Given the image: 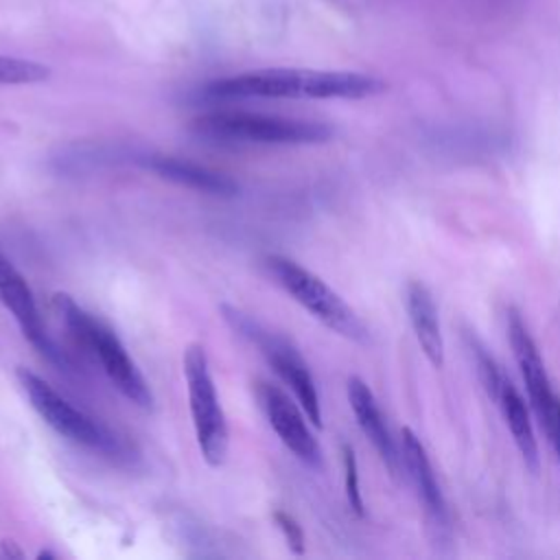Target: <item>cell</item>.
Masks as SVG:
<instances>
[{"instance_id":"1","label":"cell","mask_w":560,"mask_h":560,"mask_svg":"<svg viewBox=\"0 0 560 560\" xmlns=\"http://www.w3.org/2000/svg\"><path fill=\"white\" fill-rule=\"evenodd\" d=\"M387 85L363 72L313 70V68H262L225 79H214L201 88L208 101L241 98H368Z\"/></svg>"},{"instance_id":"2","label":"cell","mask_w":560,"mask_h":560,"mask_svg":"<svg viewBox=\"0 0 560 560\" xmlns=\"http://www.w3.org/2000/svg\"><path fill=\"white\" fill-rule=\"evenodd\" d=\"M52 308L59 315L61 324L70 332V337L103 368L112 385L136 407L151 409L153 407V392L144 381L142 372L127 354L125 346L116 337V332L103 324L98 317L88 313L79 306L72 295L55 293Z\"/></svg>"},{"instance_id":"3","label":"cell","mask_w":560,"mask_h":560,"mask_svg":"<svg viewBox=\"0 0 560 560\" xmlns=\"http://www.w3.org/2000/svg\"><path fill=\"white\" fill-rule=\"evenodd\" d=\"M190 131L219 144H319L332 136V127L319 120L238 109L201 114L190 122Z\"/></svg>"},{"instance_id":"4","label":"cell","mask_w":560,"mask_h":560,"mask_svg":"<svg viewBox=\"0 0 560 560\" xmlns=\"http://www.w3.org/2000/svg\"><path fill=\"white\" fill-rule=\"evenodd\" d=\"M265 265L273 276V280L326 328H330L332 332L354 343L370 341V332L363 319L319 276H315L313 271L304 269L302 265H298L287 256H276V254L267 256Z\"/></svg>"},{"instance_id":"5","label":"cell","mask_w":560,"mask_h":560,"mask_svg":"<svg viewBox=\"0 0 560 560\" xmlns=\"http://www.w3.org/2000/svg\"><path fill=\"white\" fill-rule=\"evenodd\" d=\"M15 374L33 409L55 433H59L61 438L77 446L101 453L105 457H122L125 444L105 424L96 422L85 411L77 409L52 385H48L42 376L33 374L31 370L18 368Z\"/></svg>"},{"instance_id":"6","label":"cell","mask_w":560,"mask_h":560,"mask_svg":"<svg viewBox=\"0 0 560 560\" xmlns=\"http://www.w3.org/2000/svg\"><path fill=\"white\" fill-rule=\"evenodd\" d=\"M184 378L188 389V407L192 418L195 438L201 451V457L208 466H223L230 448V431L225 422L223 407L210 374L208 357L203 346L190 343L184 350Z\"/></svg>"},{"instance_id":"7","label":"cell","mask_w":560,"mask_h":560,"mask_svg":"<svg viewBox=\"0 0 560 560\" xmlns=\"http://www.w3.org/2000/svg\"><path fill=\"white\" fill-rule=\"evenodd\" d=\"M225 322L243 335L247 341H252L260 354L269 361V365L276 370V374L291 387L295 400L304 409L306 418L319 429L322 427V407H319V396L315 381L311 376V370L298 348L282 335L265 328L258 324L254 317L247 313L234 308V306H221Z\"/></svg>"},{"instance_id":"8","label":"cell","mask_w":560,"mask_h":560,"mask_svg":"<svg viewBox=\"0 0 560 560\" xmlns=\"http://www.w3.org/2000/svg\"><path fill=\"white\" fill-rule=\"evenodd\" d=\"M0 304L13 315L22 335L33 343V348L42 357H46L50 363H55L61 370L70 368L68 357L57 348V343L50 339L42 322L35 295L28 282L2 252H0Z\"/></svg>"},{"instance_id":"9","label":"cell","mask_w":560,"mask_h":560,"mask_svg":"<svg viewBox=\"0 0 560 560\" xmlns=\"http://www.w3.org/2000/svg\"><path fill=\"white\" fill-rule=\"evenodd\" d=\"M256 398L260 402V409L265 411L267 422L280 438V442L306 466L319 468L322 466V448L315 435L311 433L306 424V413L302 407L295 405L293 398H289L282 389L269 383H258Z\"/></svg>"},{"instance_id":"10","label":"cell","mask_w":560,"mask_h":560,"mask_svg":"<svg viewBox=\"0 0 560 560\" xmlns=\"http://www.w3.org/2000/svg\"><path fill=\"white\" fill-rule=\"evenodd\" d=\"M508 337H510V346H512L516 365L525 381L532 409H534L536 418H540L558 396L551 389V383L545 372V363L540 359L536 341L532 339L521 313L512 306L508 308Z\"/></svg>"},{"instance_id":"11","label":"cell","mask_w":560,"mask_h":560,"mask_svg":"<svg viewBox=\"0 0 560 560\" xmlns=\"http://www.w3.org/2000/svg\"><path fill=\"white\" fill-rule=\"evenodd\" d=\"M346 394H348L350 409H352L363 435L372 442V446L376 448V453L383 459V464L387 466V470L392 475H398L402 468V457L396 448L394 438L389 435V429L385 424V418L378 409V402H376L372 389L359 376H350L346 383Z\"/></svg>"},{"instance_id":"12","label":"cell","mask_w":560,"mask_h":560,"mask_svg":"<svg viewBox=\"0 0 560 560\" xmlns=\"http://www.w3.org/2000/svg\"><path fill=\"white\" fill-rule=\"evenodd\" d=\"M400 457L402 466L411 479V483L418 490V497L435 527H446V501L440 490V483L435 479V472L431 468V462L427 457V451L420 442V438L405 427L400 431Z\"/></svg>"},{"instance_id":"13","label":"cell","mask_w":560,"mask_h":560,"mask_svg":"<svg viewBox=\"0 0 560 560\" xmlns=\"http://www.w3.org/2000/svg\"><path fill=\"white\" fill-rule=\"evenodd\" d=\"M144 166L168 182H175L179 186H186L206 195L232 197L238 192V184L232 177L190 160H182L173 155H151L144 160Z\"/></svg>"},{"instance_id":"14","label":"cell","mask_w":560,"mask_h":560,"mask_svg":"<svg viewBox=\"0 0 560 560\" xmlns=\"http://www.w3.org/2000/svg\"><path fill=\"white\" fill-rule=\"evenodd\" d=\"M405 306H407V315H409V322H411V328H413L420 350L424 352V357L429 359V363L433 368H442L444 365V339H442L438 308H435L431 291L422 282L411 280L405 289Z\"/></svg>"},{"instance_id":"15","label":"cell","mask_w":560,"mask_h":560,"mask_svg":"<svg viewBox=\"0 0 560 560\" xmlns=\"http://www.w3.org/2000/svg\"><path fill=\"white\" fill-rule=\"evenodd\" d=\"M494 402L499 405L503 420L514 438L516 448L523 455V462L529 466V470H538V442L532 429V420H529V411L525 407L523 396L518 394V389L505 378L497 392Z\"/></svg>"},{"instance_id":"16","label":"cell","mask_w":560,"mask_h":560,"mask_svg":"<svg viewBox=\"0 0 560 560\" xmlns=\"http://www.w3.org/2000/svg\"><path fill=\"white\" fill-rule=\"evenodd\" d=\"M50 77V68L22 57L0 55V85H31Z\"/></svg>"},{"instance_id":"17","label":"cell","mask_w":560,"mask_h":560,"mask_svg":"<svg viewBox=\"0 0 560 560\" xmlns=\"http://www.w3.org/2000/svg\"><path fill=\"white\" fill-rule=\"evenodd\" d=\"M466 341H468V350H470L472 361H475L477 376H479L483 389L488 392V396L494 400V398H497V392H499V387H501V383L505 381V376L501 374L499 365H497L494 359L486 352L483 343H481L475 335H466Z\"/></svg>"},{"instance_id":"18","label":"cell","mask_w":560,"mask_h":560,"mask_svg":"<svg viewBox=\"0 0 560 560\" xmlns=\"http://www.w3.org/2000/svg\"><path fill=\"white\" fill-rule=\"evenodd\" d=\"M343 472H346V497L354 514L363 516V499L359 490V468H357V457L350 446H343Z\"/></svg>"},{"instance_id":"19","label":"cell","mask_w":560,"mask_h":560,"mask_svg":"<svg viewBox=\"0 0 560 560\" xmlns=\"http://www.w3.org/2000/svg\"><path fill=\"white\" fill-rule=\"evenodd\" d=\"M538 424L545 431V435H547V440H549V444H551V448H553V453L560 462V398H556L547 407V411L538 418Z\"/></svg>"},{"instance_id":"20","label":"cell","mask_w":560,"mask_h":560,"mask_svg":"<svg viewBox=\"0 0 560 560\" xmlns=\"http://www.w3.org/2000/svg\"><path fill=\"white\" fill-rule=\"evenodd\" d=\"M273 521H276V525L280 527V532L284 534L287 545H289L295 553H302V551H304V534H302V527L295 523V518L289 516V514H284V512H276V514H273Z\"/></svg>"},{"instance_id":"21","label":"cell","mask_w":560,"mask_h":560,"mask_svg":"<svg viewBox=\"0 0 560 560\" xmlns=\"http://www.w3.org/2000/svg\"><path fill=\"white\" fill-rule=\"evenodd\" d=\"M0 558H22V551L13 540H2L0 542Z\"/></svg>"}]
</instances>
